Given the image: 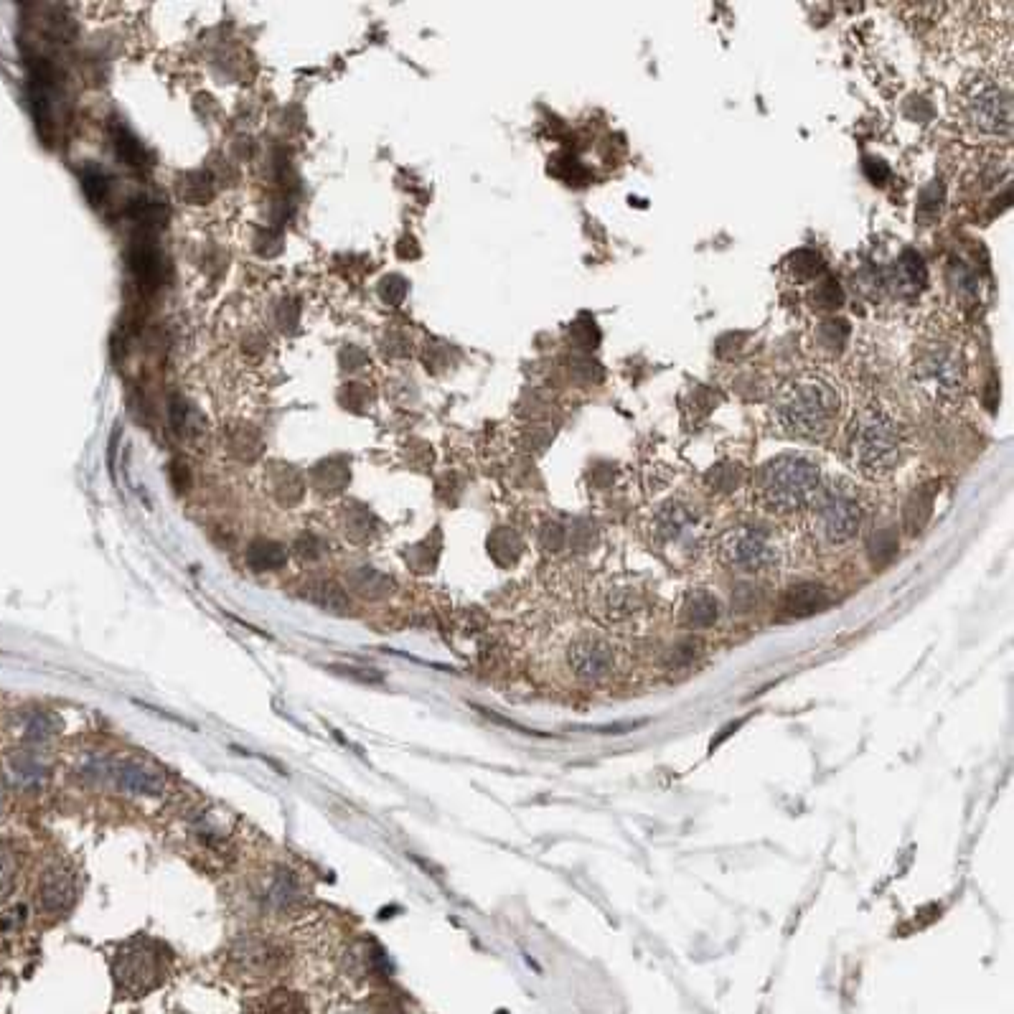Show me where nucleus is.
I'll list each match as a JSON object with an SVG mask.
<instances>
[{"label": "nucleus", "instance_id": "f257e3e1", "mask_svg": "<svg viewBox=\"0 0 1014 1014\" xmlns=\"http://www.w3.org/2000/svg\"><path fill=\"white\" fill-rule=\"evenodd\" d=\"M844 397L832 377L821 372H798L783 379L768 402V422L781 438L821 443L834 433Z\"/></svg>", "mask_w": 1014, "mask_h": 1014}, {"label": "nucleus", "instance_id": "f03ea898", "mask_svg": "<svg viewBox=\"0 0 1014 1014\" xmlns=\"http://www.w3.org/2000/svg\"><path fill=\"white\" fill-rule=\"evenodd\" d=\"M956 125L979 143H1012L1014 92L1012 64L984 67L961 79L954 95Z\"/></svg>", "mask_w": 1014, "mask_h": 1014}, {"label": "nucleus", "instance_id": "7ed1b4c3", "mask_svg": "<svg viewBox=\"0 0 1014 1014\" xmlns=\"http://www.w3.org/2000/svg\"><path fill=\"white\" fill-rule=\"evenodd\" d=\"M905 425L885 402H865L849 417L844 433V458L867 481L887 478L905 455Z\"/></svg>", "mask_w": 1014, "mask_h": 1014}, {"label": "nucleus", "instance_id": "20e7f679", "mask_svg": "<svg viewBox=\"0 0 1014 1014\" xmlns=\"http://www.w3.org/2000/svg\"><path fill=\"white\" fill-rule=\"evenodd\" d=\"M804 529L821 552H837L852 544L865 527L867 501L862 488L844 476H829L804 511Z\"/></svg>", "mask_w": 1014, "mask_h": 1014}, {"label": "nucleus", "instance_id": "39448f33", "mask_svg": "<svg viewBox=\"0 0 1014 1014\" xmlns=\"http://www.w3.org/2000/svg\"><path fill=\"white\" fill-rule=\"evenodd\" d=\"M913 382L931 402L956 407L969 389V359L954 331L933 328L920 338L913 351Z\"/></svg>", "mask_w": 1014, "mask_h": 1014}, {"label": "nucleus", "instance_id": "423d86ee", "mask_svg": "<svg viewBox=\"0 0 1014 1014\" xmlns=\"http://www.w3.org/2000/svg\"><path fill=\"white\" fill-rule=\"evenodd\" d=\"M821 481L824 473L816 460L801 453H783L755 471L753 499L760 511L778 519L801 516L809 509Z\"/></svg>", "mask_w": 1014, "mask_h": 1014}, {"label": "nucleus", "instance_id": "0eeeda50", "mask_svg": "<svg viewBox=\"0 0 1014 1014\" xmlns=\"http://www.w3.org/2000/svg\"><path fill=\"white\" fill-rule=\"evenodd\" d=\"M646 534H649L651 547L666 562L679 567L697 562L710 542V527H707L704 511L682 496L666 499L651 511Z\"/></svg>", "mask_w": 1014, "mask_h": 1014}, {"label": "nucleus", "instance_id": "6e6552de", "mask_svg": "<svg viewBox=\"0 0 1014 1014\" xmlns=\"http://www.w3.org/2000/svg\"><path fill=\"white\" fill-rule=\"evenodd\" d=\"M722 567L737 575H771L778 572L786 557L781 537L765 524H735L712 542Z\"/></svg>", "mask_w": 1014, "mask_h": 1014}, {"label": "nucleus", "instance_id": "1a4fd4ad", "mask_svg": "<svg viewBox=\"0 0 1014 1014\" xmlns=\"http://www.w3.org/2000/svg\"><path fill=\"white\" fill-rule=\"evenodd\" d=\"M163 974L161 959H158L153 943H130L117 954L115 959V979L120 981L122 989L140 994L156 987Z\"/></svg>", "mask_w": 1014, "mask_h": 1014}, {"label": "nucleus", "instance_id": "9d476101", "mask_svg": "<svg viewBox=\"0 0 1014 1014\" xmlns=\"http://www.w3.org/2000/svg\"><path fill=\"white\" fill-rule=\"evenodd\" d=\"M570 666L575 676L588 679V682H600L613 671V646L600 636H580L570 646Z\"/></svg>", "mask_w": 1014, "mask_h": 1014}, {"label": "nucleus", "instance_id": "9b49d317", "mask_svg": "<svg viewBox=\"0 0 1014 1014\" xmlns=\"http://www.w3.org/2000/svg\"><path fill=\"white\" fill-rule=\"evenodd\" d=\"M77 898L74 875L67 867H49L39 880V903L46 913H67Z\"/></svg>", "mask_w": 1014, "mask_h": 1014}, {"label": "nucleus", "instance_id": "f8f14e48", "mask_svg": "<svg viewBox=\"0 0 1014 1014\" xmlns=\"http://www.w3.org/2000/svg\"><path fill=\"white\" fill-rule=\"evenodd\" d=\"M112 778H115L120 791L133 793V796H161L163 788H166V778L161 773L143 763H135V760L117 763Z\"/></svg>", "mask_w": 1014, "mask_h": 1014}, {"label": "nucleus", "instance_id": "ddd939ff", "mask_svg": "<svg viewBox=\"0 0 1014 1014\" xmlns=\"http://www.w3.org/2000/svg\"><path fill=\"white\" fill-rule=\"evenodd\" d=\"M239 966H244L252 974H267V971H275L280 964V951L275 943L265 941V938H252V941H244L237 951Z\"/></svg>", "mask_w": 1014, "mask_h": 1014}, {"label": "nucleus", "instance_id": "4468645a", "mask_svg": "<svg viewBox=\"0 0 1014 1014\" xmlns=\"http://www.w3.org/2000/svg\"><path fill=\"white\" fill-rule=\"evenodd\" d=\"M300 595L305 600H311L321 610H326V613H333V616H349L351 613V600L346 595V590L331 580L311 582L308 588H303Z\"/></svg>", "mask_w": 1014, "mask_h": 1014}, {"label": "nucleus", "instance_id": "2eb2a0df", "mask_svg": "<svg viewBox=\"0 0 1014 1014\" xmlns=\"http://www.w3.org/2000/svg\"><path fill=\"white\" fill-rule=\"evenodd\" d=\"M130 270L145 288H156L161 283V255L150 244H135L130 250Z\"/></svg>", "mask_w": 1014, "mask_h": 1014}, {"label": "nucleus", "instance_id": "dca6fc26", "mask_svg": "<svg viewBox=\"0 0 1014 1014\" xmlns=\"http://www.w3.org/2000/svg\"><path fill=\"white\" fill-rule=\"evenodd\" d=\"M682 613L689 628H707L717 621V600L710 593L697 590V593L687 595Z\"/></svg>", "mask_w": 1014, "mask_h": 1014}, {"label": "nucleus", "instance_id": "f3484780", "mask_svg": "<svg viewBox=\"0 0 1014 1014\" xmlns=\"http://www.w3.org/2000/svg\"><path fill=\"white\" fill-rule=\"evenodd\" d=\"M247 560H250V567L257 572H270L278 570V567L285 565L288 555H285V547L278 542H267V539H260L250 547L247 552Z\"/></svg>", "mask_w": 1014, "mask_h": 1014}, {"label": "nucleus", "instance_id": "a211bd4d", "mask_svg": "<svg viewBox=\"0 0 1014 1014\" xmlns=\"http://www.w3.org/2000/svg\"><path fill=\"white\" fill-rule=\"evenodd\" d=\"M61 730V720L54 712H31L23 722V740L31 745H41Z\"/></svg>", "mask_w": 1014, "mask_h": 1014}, {"label": "nucleus", "instance_id": "6ab92c4d", "mask_svg": "<svg viewBox=\"0 0 1014 1014\" xmlns=\"http://www.w3.org/2000/svg\"><path fill=\"white\" fill-rule=\"evenodd\" d=\"M8 768L21 786H34L46 778V765L36 753H13Z\"/></svg>", "mask_w": 1014, "mask_h": 1014}, {"label": "nucleus", "instance_id": "aec40b11", "mask_svg": "<svg viewBox=\"0 0 1014 1014\" xmlns=\"http://www.w3.org/2000/svg\"><path fill=\"white\" fill-rule=\"evenodd\" d=\"M112 145H115L117 156L128 163V166H133V168L148 166V150L143 148V143H140V140L135 138L130 130H125L117 125V128L112 130Z\"/></svg>", "mask_w": 1014, "mask_h": 1014}, {"label": "nucleus", "instance_id": "412c9836", "mask_svg": "<svg viewBox=\"0 0 1014 1014\" xmlns=\"http://www.w3.org/2000/svg\"><path fill=\"white\" fill-rule=\"evenodd\" d=\"M351 585H354V590L361 598L369 600L387 598L394 588V582L377 570H356L354 575H351Z\"/></svg>", "mask_w": 1014, "mask_h": 1014}, {"label": "nucleus", "instance_id": "4be33fe9", "mask_svg": "<svg viewBox=\"0 0 1014 1014\" xmlns=\"http://www.w3.org/2000/svg\"><path fill=\"white\" fill-rule=\"evenodd\" d=\"M824 603H826L824 590L816 588V585H801V588L791 590L786 610L791 616H811V613H816Z\"/></svg>", "mask_w": 1014, "mask_h": 1014}, {"label": "nucleus", "instance_id": "5701e85b", "mask_svg": "<svg viewBox=\"0 0 1014 1014\" xmlns=\"http://www.w3.org/2000/svg\"><path fill=\"white\" fill-rule=\"evenodd\" d=\"M636 593L628 588H613V593H605L603 600V613L608 621H621V618H628L636 610Z\"/></svg>", "mask_w": 1014, "mask_h": 1014}, {"label": "nucleus", "instance_id": "b1692460", "mask_svg": "<svg viewBox=\"0 0 1014 1014\" xmlns=\"http://www.w3.org/2000/svg\"><path fill=\"white\" fill-rule=\"evenodd\" d=\"M16 875H18L16 854H13V849L8 847L6 842H0V900L6 898V895L13 890V885H16Z\"/></svg>", "mask_w": 1014, "mask_h": 1014}, {"label": "nucleus", "instance_id": "393cba45", "mask_svg": "<svg viewBox=\"0 0 1014 1014\" xmlns=\"http://www.w3.org/2000/svg\"><path fill=\"white\" fill-rule=\"evenodd\" d=\"M262 1014H305V1007L298 994L275 992L262 1004Z\"/></svg>", "mask_w": 1014, "mask_h": 1014}, {"label": "nucleus", "instance_id": "a878e982", "mask_svg": "<svg viewBox=\"0 0 1014 1014\" xmlns=\"http://www.w3.org/2000/svg\"><path fill=\"white\" fill-rule=\"evenodd\" d=\"M295 895H298V887H295L293 875H290V872L280 870L278 875H275V880H272L270 903L275 905V908H285V905L293 903Z\"/></svg>", "mask_w": 1014, "mask_h": 1014}, {"label": "nucleus", "instance_id": "bb28decb", "mask_svg": "<svg viewBox=\"0 0 1014 1014\" xmlns=\"http://www.w3.org/2000/svg\"><path fill=\"white\" fill-rule=\"evenodd\" d=\"M82 186L92 204H100V201L110 194V178H107L100 168H87V171H82Z\"/></svg>", "mask_w": 1014, "mask_h": 1014}, {"label": "nucleus", "instance_id": "cd10ccee", "mask_svg": "<svg viewBox=\"0 0 1014 1014\" xmlns=\"http://www.w3.org/2000/svg\"><path fill=\"white\" fill-rule=\"evenodd\" d=\"M295 552H298L303 560H316V557L321 555V542H318L316 537H311V534H303V537L295 542Z\"/></svg>", "mask_w": 1014, "mask_h": 1014}, {"label": "nucleus", "instance_id": "c85d7f7f", "mask_svg": "<svg viewBox=\"0 0 1014 1014\" xmlns=\"http://www.w3.org/2000/svg\"><path fill=\"white\" fill-rule=\"evenodd\" d=\"M0 811H3V791H0Z\"/></svg>", "mask_w": 1014, "mask_h": 1014}]
</instances>
